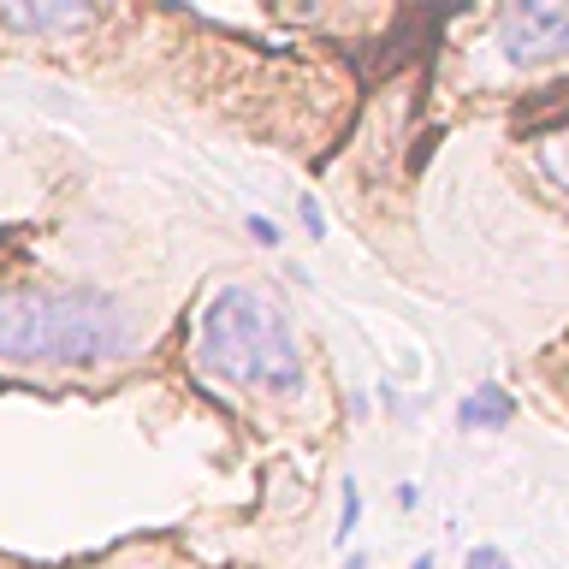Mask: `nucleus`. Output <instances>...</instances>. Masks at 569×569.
<instances>
[{
  "instance_id": "nucleus-1",
  "label": "nucleus",
  "mask_w": 569,
  "mask_h": 569,
  "mask_svg": "<svg viewBox=\"0 0 569 569\" xmlns=\"http://www.w3.org/2000/svg\"><path fill=\"white\" fill-rule=\"evenodd\" d=\"M137 345L119 297L78 284H0V362L7 368H101Z\"/></svg>"
},
{
  "instance_id": "nucleus-2",
  "label": "nucleus",
  "mask_w": 569,
  "mask_h": 569,
  "mask_svg": "<svg viewBox=\"0 0 569 569\" xmlns=\"http://www.w3.org/2000/svg\"><path fill=\"white\" fill-rule=\"evenodd\" d=\"M196 362L226 386L256 391H297L302 356L279 302H267L256 284H220L196 320Z\"/></svg>"
},
{
  "instance_id": "nucleus-3",
  "label": "nucleus",
  "mask_w": 569,
  "mask_h": 569,
  "mask_svg": "<svg viewBox=\"0 0 569 569\" xmlns=\"http://www.w3.org/2000/svg\"><path fill=\"white\" fill-rule=\"evenodd\" d=\"M510 66H533L551 53H569V12L563 7H516L505 12V36H498Z\"/></svg>"
},
{
  "instance_id": "nucleus-4",
  "label": "nucleus",
  "mask_w": 569,
  "mask_h": 569,
  "mask_svg": "<svg viewBox=\"0 0 569 569\" xmlns=\"http://www.w3.org/2000/svg\"><path fill=\"white\" fill-rule=\"evenodd\" d=\"M0 24L60 36V30H89L96 24V7H0Z\"/></svg>"
},
{
  "instance_id": "nucleus-5",
  "label": "nucleus",
  "mask_w": 569,
  "mask_h": 569,
  "mask_svg": "<svg viewBox=\"0 0 569 569\" xmlns=\"http://www.w3.org/2000/svg\"><path fill=\"white\" fill-rule=\"evenodd\" d=\"M510 416H516V398L505 386H475L457 403V427H510Z\"/></svg>"
},
{
  "instance_id": "nucleus-6",
  "label": "nucleus",
  "mask_w": 569,
  "mask_h": 569,
  "mask_svg": "<svg viewBox=\"0 0 569 569\" xmlns=\"http://www.w3.org/2000/svg\"><path fill=\"white\" fill-rule=\"evenodd\" d=\"M356 522H362V492H356V480H345V516H338V533H332V540H338V546H350Z\"/></svg>"
},
{
  "instance_id": "nucleus-7",
  "label": "nucleus",
  "mask_w": 569,
  "mask_h": 569,
  "mask_svg": "<svg viewBox=\"0 0 569 569\" xmlns=\"http://www.w3.org/2000/svg\"><path fill=\"white\" fill-rule=\"evenodd\" d=\"M469 569H510V558H505L498 546H475V551H469Z\"/></svg>"
},
{
  "instance_id": "nucleus-8",
  "label": "nucleus",
  "mask_w": 569,
  "mask_h": 569,
  "mask_svg": "<svg viewBox=\"0 0 569 569\" xmlns=\"http://www.w3.org/2000/svg\"><path fill=\"white\" fill-rule=\"evenodd\" d=\"M249 231H256V243H279V226L273 220H267V213H249V220H243Z\"/></svg>"
},
{
  "instance_id": "nucleus-9",
  "label": "nucleus",
  "mask_w": 569,
  "mask_h": 569,
  "mask_svg": "<svg viewBox=\"0 0 569 569\" xmlns=\"http://www.w3.org/2000/svg\"><path fill=\"white\" fill-rule=\"evenodd\" d=\"M302 226H309L315 238H320V231H327V220H320V208H315V202H302Z\"/></svg>"
},
{
  "instance_id": "nucleus-10",
  "label": "nucleus",
  "mask_w": 569,
  "mask_h": 569,
  "mask_svg": "<svg viewBox=\"0 0 569 569\" xmlns=\"http://www.w3.org/2000/svg\"><path fill=\"white\" fill-rule=\"evenodd\" d=\"M409 569H433V558H416V563H409Z\"/></svg>"
},
{
  "instance_id": "nucleus-11",
  "label": "nucleus",
  "mask_w": 569,
  "mask_h": 569,
  "mask_svg": "<svg viewBox=\"0 0 569 569\" xmlns=\"http://www.w3.org/2000/svg\"><path fill=\"white\" fill-rule=\"evenodd\" d=\"M345 569H368V558H350V563H345Z\"/></svg>"
}]
</instances>
